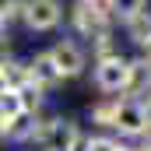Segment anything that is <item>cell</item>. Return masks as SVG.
<instances>
[{
  "mask_svg": "<svg viewBox=\"0 0 151 151\" xmlns=\"http://www.w3.org/2000/svg\"><path fill=\"white\" fill-rule=\"evenodd\" d=\"M95 88L99 91H106V95H127V88H130V60L127 56H106V60H95Z\"/></svg>",
  "mask_w": 151,
  "mask_h": 151,
  "instance_id": "277c9868",
  "label": "cell"
},
{
  "mask_svg": "<svg viewBox=\"0 0 151 151\" xmlns=\"http://www.w3.org/2000/svg\"><path fill=\"white\" fill-rule=\"evenodd\" d=\"M119 102H123L119 95H106L102 102H95V106H91V123H99V127H113Z\"/></svg>",
  "mask_w": 151,
  "mask_h": 151,
  "instance_id": "9c48e42d",
  "label": "cell"
},
{
  "mask_svg": "<svg viewBox=\"0 0 151 151\" xmlns=\"http://www.w3.org/2000/svg\"><path fill=\"white\" fill-rule=\"evenodd\" d=\"M18 4H21V0H0V21L11 25V21L18 18Z\"/></svg>",
  "mask_w": 151,
  "mask_h": 151,
  "instance_id": "9a60e30c",
  "label": "cell"
},
{
  "mask_svg": "<svg viewBox=\"0 0 151 151\" xmlns=\"http://www.w3.org/2000/svg\"><path fill=\"white\" fill-rule=\"evenodd\" d=\"M127 35L134 39V42H144L151 35V14L148 11H141V14H134L130 21H127Z\"/></svg>",
  "mask_w": 151,
  "mask_h": 151,
  "instance_id": "7c38bea8",
  "label": "cell"
},
{
  "mask_svg": "<svg viewBox=\"0 0 151 151\" xmlns=\"http://www.w3.org/2000/svg\"><path fill=\"white\" fill-rule=\"evenodd\" d=\"M0 134H4V116H0Z\"/></svg>",
  "mask_w": 151,
  "mask_h": 151,
  "instance_id": "44dd1931",
  "label": "cell"
},
{
  "mask_svg": "<svg viewBox=\"0 0 151 151\" xmlns=\"http://www.w3.org/2000/svg\"><path fill=\"white\" fill-rule=\"evenodd\" d=\"M28 77H32V84H39L42 91H53L63 81L60 70H56V63H53V56H49V49H42V53H35L28 60Z\"/></svg>",
  "mask_w": 151,
  "mask_h": 151,
  "instance_id": "52a82bcc",
  "label": "cell"
},
{
  "mask_svg": "<svg viewBox=\"0 0 151 151\" xmlns=\"http://www.w3.org/2000/svg\"><path fill=\"white\" fill-rule=\"evenodd\" d=\"M49 56H53V63H56V70H60L63 81H67V77L84 74V67H88V53L77 46L74 39H60V42L49 49Z\"/></svg>",
  "mask_w": 151,
  "mask_h": 151,
  "instance_id": "5b68a950",
  "label": "cell"
},
{
  "mask_svg": "<svg viewBox=\"0 0 151 151\" xmlns=\"http://www.w3.org/2000/svg\"><path fill=\"white\" fill-rule=\"evenodd\" d=\"M32 151H35V148H32Z\"/></svg>",
  "mask_w": 151,
  "mask_h": 151,
  "instance_id": "7402d4cb",
  "label": "cell"
},
{
  "mask_svg": "<svg viewBox=\"0 0 151 151\" xmlns=\"http://www.w3.org/2000/svg\"><path fill=\"white\" fill-rule=\"evenodd\" d=\"M14 91H18V99H21V109H25V113L35 116L39 109H42V95H46V91H42L39 84L28 81V84H21V88H14Z\"/></svg>",
  "mask_w": 151,
  "mask_h": 151,
  "instance_id": "8fae6325",
  "label": "cell"
},
{
  "mask_svg": "<svg viewBox=\"0 0 151 151\" xmlns=\"http://www.w3.org/2000/svg\"><path fill=\"white\" fill-rule=\"evenodd\" d=\"M141 46H144V56H148V60H151V35L144 39V42H141Z\"/></svg>",
  "mask_w": 151,
  "mask_h": 151,
  "instance_id": "d6986e66",
  "label": "cell"
},
{
  "mask_svg": "<svg viewBox=\"0 0 151 151\" xmlns=\"http://www.w3.org/2000/svg\"><path fill=\"white\" fill-rule=\"evenodd\" d=\"M141 106H144V116H148V123H151V91H144V99H141Z\"/></svg>",
  "mask_w": 151,
  "mask_h": 151,
  "instance_id": "e0dca14e",
  "label": "cell"
},
{
  "mask_svg": "<svg viewBox=\"0 0 151 151\" xmlns=\"http://www.w3.org/2000/svg\"><path fill=\"white\" fill-rule=\"evenodd\" d=\"M70 25L81 39H91V42L113 35V14L106 0H77L70 7Z\"/></svg>",
  "mask_w": 151,
  "mask_h": 151,
  "instance_id": "7a4b0ae2",
  "label": "cell"
},
{
  "mask_svg": "<svg viewBox=\"0 0 151 151\" xmlns=\"http://www.w3.org/2000/svg\"><path fill=\"white\" fill-rule=\"evenodd\" d=\"M106 7H109V14H113V18L130 21L134 14H141V11L148 7V0H106Z\"/></svg>",
  "mask_w": 151,
  "mask_h": 151,
  "instance_id": "30bf717a",
  "label": "cell"
},
{
  "mask_svg": "<svg viewBox=\"0 0 151 151\" xmlns=\"http://www.w3.org/2000/svg\"><path fill=\"white\" fill-rule=\"evenodd\" d=\"M148 127V116H144V106L141 99H123L119 109H116V119H113V130H119L123 137H141Z\"/></svg>",
  "mask_w": 151,
  "mask_h": 151,
  "instance_id": "8992f818",
  "label": "cell"
},
{
  "mask_svg": "<svg viewBox=\"0 0 151 151\" xmlns=\"http://www.w3.org/2000/svg\"><path fill=\"white\" fill-rule=\"evenodd\" d=\"M81 130H77L74 119H63V116H53V119H39L35 123V137L32 144L39 151H81Z\"/></svg>",
  "mask_w": 151,
  "mask_h": 151,
  "instance_id": "6da1fadb",
  "label": "cell"
},
{
  "mask_svg": "<svg viewBox=\"0 0 151 151\" xmlns=\"http://www.w3.org/2000/svg\"><path fill=\"white\" fill-rule=\"evenodd\" d=\"M35 123H39V116L32 113H21V116H14V119H7L4 123V141L7 144H32V137H35Z\"/></svg>",
  "mask_w": 151,
  "mask_h": 151,
  "instance_id": "ba28073f",
  "label": "cell"
},
{
  "mask_svg": "<svg viewBox=\"0 0 151 151\" xmlns=\"http://www.w3.org/2000/svg\"><path fill=\"white\" fill-rule=\"evenodd\" d=\"M18 18L28 32H53L63 21V4L60 0H21Z\"/></svg>",
  "mask_w": 151,
  "mask_h": 151,
  "instance_id": "3957f363",
  "label": "cell"
},
{
  "mask_svg": "<svg viewBox=\"0 0 151 151\" xmlns=\"http://www.w3.org/2000/svg\"><path fill=\"white\" fill-rule=\"evenodd\" d=\"M116 148H119V141L106 137V134H99V137H88V141H81V151H116Z\"/></svg>",
  "mask_w": 151,
  "mask_h": 151,
  "instance_id": "5bb4252c",
  "label": "cell"
},
{
  "mask_svg": "<svg viewBox=\"0 0 151 151\" xmlns=\"http://www.w3.org/2000/svg\"><path fill=\"white\" fill-rule=\"evenodd\" d=\"M7 60H11V53H7V42H4V39H0V67H4V63H7Z\"/></svg>",
  "mask_w": 151,
  "mask_h": 151,
  "instance_id": "ac0fdd59",
  "label": "cell"
},
{
  "mask_svg": "<svg viewBox=\"0 0 151 151\" xmlns=\"http://www.w3.org/2000/svg\"><path fill=\"white\" fill-rule=\"evenodd\" d=\"M116 151H134V148H123V144H119V148H116Z\"/></svg>",
  "mask_w": 151,
  "mask_h": 151,
  "instance_id": "ffe728a7",
  "label": "cell"
},
{
  "mask_svg": "<svg viewBox=\"0 0 151 151\" xmlns=\"http://www.w3.org/2000/svg\"><path fill=\"white\" fill-rule=\"evenodd\" d=\"M21 113H25V109H21L18 91H14V88H4V91H0V116H4V123L14 119V116H21Z\"/></svg>",
  "mask_w": 151,
  "mask_h": 151,
  "instance_id": "4fadbf2b",
  "label": "cell"
},
{
  "mask_svg": "<svg viewBox=\"0 0 151 151\" xmlns=\"http://www.w3.org/2000/svg\"><path fill=\"white\" fill-rule=\"evenodd\" d=\"M141 141H144V148H141V151H151V123L144 127V134H141Z\"/></svg>",
  "mask_w": 151,
  "mask_h": 151,
  "instance_id": "2e32d148",
  "label": "cell"
}]
</instances>
